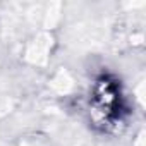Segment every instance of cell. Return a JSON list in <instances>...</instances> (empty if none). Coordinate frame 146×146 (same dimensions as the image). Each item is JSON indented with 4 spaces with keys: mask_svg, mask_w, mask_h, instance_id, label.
<instances>
[{
    "mask_svg": "<svg viewBox=\"0 0 146 146\" xmlns=\"http://www.w3.org/2000/svg\"><path fill=\"white\" fill-rule=\"evenodd\" d=\"M90 113L91 119L103 127L115 125L122 120L124 105L119 83L110 76H102L95 81L90 93Z\"/></svg>",
    "mask_w": 146,
    "mask_h": 146,
    "instance_id": "6da1fadb",
    "label": "cell"
}]
</instances>
